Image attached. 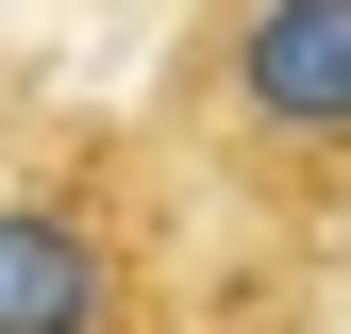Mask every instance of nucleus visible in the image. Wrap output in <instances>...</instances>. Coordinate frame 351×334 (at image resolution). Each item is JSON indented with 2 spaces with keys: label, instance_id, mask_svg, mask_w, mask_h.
<instances>
[{
  "label": "nucleus",
  "instance_id": "1",
  "mask_svg": "<svg viewBox=\"0 0 351 334\" xmlns=\"http://www.w3.org/2000/svg\"><path fill=\"white\" fill-rule=\"evenodd\" d=\"M167 134L217 201L351 218V0H201L167 51Z\"/></svg>",
  "mask_w": 351,
  "mask_h": 334
},
{
  "label": "nucleus",
  "instance_id": "2",
  "mask_svg": "<svg viewBox=\"0 0 351 334\" xmlns=\"http://www.w3.org/2000/svg\"><path fill=\"white\" fill-rule=\"evenodd\" d=\"M0 334H151V250L84 184H0Z\"/></svg>",
  "mask_w": 351,
  "mask_h": 334
}]
</instances>
